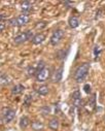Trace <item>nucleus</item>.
<instances>
[{"label":"nucleus","mask_w":105,"mask_h":131,"mask_svg":"<svg viewBox=\"0 0 105 131\" xmlns=\"http://www.w3.org/2000/svg\"><path fill=\"white\" fill-rule=\"evenodd\" d=\"M89 70H90V64L89 63H83L81 65L76 68L75 72H74V80L76 82H81L86 79V77L88 75L89 73Z\"/></svg>","instance_id":"1"},{"label":"nucleus","mask_w":105,"mask_h":131,"mask_svg":"<svg viewBox=\"0 0 105 131\" xmlns=\"http://www.w3.org/2000/svg\"><path fill=\"white\" fill-rule=\"evenodd\" d=\"M33 37V34L31 31H27V32H23V33H20L18 34L15 38H14V42L16 45H22L24 42H26L27 40L29 39H32Z\"/></svg>","instance_id":"2"},{"label":"nucleus","mask_w":105,"mask_h":131,"mask_svg":"<svg viewBox=\"0 0 105 131\" xmlns=\"http://www.w3.org/2000/svg\"><path fill=\"white\" fill-rule=\"evenodd\" d=\"M63 36H64V31H63V30H61V29L55 30V31L53 32L52 36H51V39H50L51 45H52V46H57V45L62 40Z\"/></svg>","instance_id":"3"},{"label":"nucleus","mask_w":105,"mask_h":131,"mask_svg":"<svg viewBox=\"0 0 105 131\" xmlns=\"http://www.w3.org/2000/svg\"><path fill=\"white\" fill-rule=\"evenodd\" d=\"M50 78H51V69L49 67H44L43 69L38 71L37 74H36V80L39 83H44Z\"/></svg>","instance_id":"4"},{"label":"nucleus","mask_w":105,"mask_h":131,"mask_svg":"<svg viewBox=\"0 0 105 131\" xmlns=\"http://www.w3.org/2000/svg\"><path fill=\"white\" fill-rule=\"evenodd\" d=\"M29 21H30V17L26 14H23L18 18H16V26H19V27L25 26L26 24L29 23Z\"/></svg>","instance_id":"5"},{"label":"nucleus","mask_w":105,"mask_h":131,"mask_svg":"<svg viewBox=\"0 0 105 131\" xmlns=\"http://www.w3.org/2000/svg\"><path fill=\"white\" fill-rule=\"evenodd\" d=\"M16 117V112L14 110H7L4 114H3V118H2V122L3 123H10Z\"/></svg>","instance_id":"6"},{"label":"nucleus","mask_w":105,"mask_h":131,"mask_svg":"<svg viewBox=\"0 0 105 131\" xmlns=\"http://www.w3.org/2000/svg\"><path fill=\"white\" fill-rule=\"evenodd\" d=\"M62 77H63V67H59L57 70L54 71L51 79L53 83H59L62 80Z\"/></svg>","instance_id":"7"},{"label":"nucleus","mask_w":105,"mask_h":131,"mask_svg":"<svg viewBox=\"0 0 105 131\" xmlns=\"http://www.w3.org/2000/svg\"><path fill=\"white\" fill-rule=\"evenodd\" d=\"M45 39V35L42 34V33H38L36 35H34L32 37V43L35 45V46H37V45H40L41 42H43Z\"/></svg>","instance_id":"8"},{"label":"nucleus","mask_w":105,"mask_h":131,"mask_svg":"<svg viewBox=\"0 0 105 131\" xmlns=\"http://www.w3.org/2000/svg\"><path fill=\"white\" fill-rule=\"evenodd\" d=\"M43 127H44V125H43V123L40 122V121H33V122L31 123V128H32L34 131H41V130L43 129Z\"/></svg>","instance_id":"9"},{"label":"nucleus","mask_w":105,"mask_h":131,"mask_svg":"<svg viewBox=\"0 0 105 131\" xmlns=\"http://www.w3.org/2000/svg\"><path fill=\"white\" fill-rule=\"evenodd\" d=\"M49 127H50V129H52V130H58L59 127H60V122H59V120H58L57 118L51 119L50 122H49Z\"/></svg>","instance_id":"10"},{"label":"nucleus","mask_w":105,"mask_h":131,"mask_svg":"<svg viewBox=\"0 0 105 131\" xmlns=\"http://www.w3.org/2000/svg\"><path fill=\"white\" fill-rule=\"evenodd\" d=\"M68 24H69L70 28L74 29V28H77L79 26V21L76 17H70L69 20H68Z\"/></svg>","instance_id":"11"},{"label":"nucleus","mask_w":105,"mask_h":131,"mask_svg":"<svg viewBox=\"0 0 105 131\" xmlns=\"http://www.w3.org/2000/svg\"><path fill=\"white\" fill-rule=\"evenodd\" d=\"M29 125H30V119L28 117L24 116V117H22L20 119V127H21V129H26Z\"/></svg>","instance_id":"12"},{"label":"nucleus","mask_w":105,"mask_h":131,"mask_svg":"<svg viewBox=\"0 0 105 131\" xmlns=\"http://www.w3.org/2000/svg\"><path fill=\"white\" fill-rule=\"evenodd\" d=\"M36 91H37V93H38L39 95H41V96H45V95L49 94V92H50V88H49L46 85H42V86L38 87Z\"/></svg>","instance_id":"13"},{"label":"nucleus","mask_w":105,"mask_h":131,"mask_svg":"<svg viewBox=\"0 0 105 131\" xmlns=\"http://www.w3.org/2000/svg\"><path fill=\"white\" fill-rule=\"evenodd\" d=\"M25 90V87L23 85H16L13 89H11V94L14 95H19L21 93H23Z\"/></svg>","instance_id":"14"},{"label":"nucleus","mask_w":105,"mask_h":131,"mask_svg":"<svg viewBox=\"0 0 105 131\" xmlns=\"http://www.w3.org/2000/svg\"><path fill=\"white\" fill-rule=\"evenodd\" d=\"M21 9L24 12V13H29L31 9H32V3L30 1H24L22 4H21Z\"/></svg>","instance_id":"15"},{"label":"nucleus","mask_w":105,"mask_h":131,"mask_svg":"<svg viewBox=\"0 0 105 131\" xmlns=\"http://www.w3.org/2000/svg\"><path fill=\"white\" fill-rule=\"evenodd\" d=\"M8 83H9V81H7V75L0 72V85H5Z\"/></svg>","instance_id":"16"},{"label":"nucleus","mask_w":105,"mask_h":131,"mask_svg":"<svg viewBox=\"0 0 105 131\" xmlns=\"http://www.w3.org/2000/svg\"><path fill=\"white\" fill-rule=\"evenodd\" d=\"M31 102H32V97L30 95L25 96V98H24V105L25 106H29L31 104Z\"/></svg>","instance_id":"17"},{"label":"nucleus","mask_w":105,"mask_h":131,"mask_svg":"<svg viewBox=\"0 0 105 131\" xmlns=\"http://www.w3.org/2000/svg\"><path fill=\"white\" fill-rule=\"evenodd\" d=\"M28 74L31 75V77L37 74V69H36V67H35V66H30V67L28 68Z\"/></svg>","instance_id":"18"},{"label":"nucleus","mask_w":105,"mask_h":131,"mask_svg":"<svg viewBox=\"0 0 105 131\" xmlns=\"http://www.w3.org/2000/svg\"><path fill=\"white\" fill-rule=\"evenodd\" d=\"M72 99L73 100H77V99H81V95L79 91H74L72 93Z\"/></svg>","instance_id":"19"},{"label":"nucleus","mask_w":105,"mask_h":131,"mask_svg":"<svg viewBox=\"0 0 105 131\" xmlns=\"http://www.w3.org/2000/svg\"><path fill=\"white\" fill-rule=\"evenodd\" d=\"M45 25H46V23H45V22H38V23L36 24V28H39V29H41V28L45 27Z\"/></svg>","instance_id":"20"},{"label":"nucleus","mask_w":105,"mask_h":131,"mask_svg":"<svg viewBox=\"0 0 105 131\" xmlns=\"http://www.w3.org/2000/svg\"><path fill=\"white\" fill-rule=\"evenodd\" d=\"M84 89H85V91H86L87 93H90V92H91V86H90V85H85Z\"/></svg>","instance_id":"21"},{"label":"nucleus","mask_w":105,"mask_h":131,"mask_svg":"<svg viewBox=\"0 0 105 131\" xmlns=\"http://www.w3.org/2000/svg\"><path fill=\"white\" fill-rule=\"evenodd\" d=\"M4 29H5V25L2 24V23H0V33H1V32H3Z\"/></svg>","instance_id":"22"},{"label":"nucleus","mask_w":105,"mask_h":131,"mask_svg":"<svg viewBox=\"0 0 105 131\" xmlns=\"http://www.w3.org/2000/svg\"><path fill=\"white\" fill-rule=\"evenodd\" d=\"M9 25L10 26H16V19H11V20H9Z\"/></svg>","instance_id":"23"}]
</instances>
